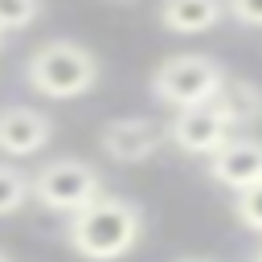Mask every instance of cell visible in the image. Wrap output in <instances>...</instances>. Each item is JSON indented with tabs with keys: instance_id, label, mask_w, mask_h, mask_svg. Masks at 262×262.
Here are the masks:
<instances>
[{
	"instance_id": "6da1fadb",
	"label": "cell",
	"mask_w": 262,
	"mask_h": 262,
	"mask_svg": "<svg viewBox=\"0 0 262 262\" xmlns=\"http://www.w3.org/2000/svg\"><path fill=\"white\" fill-rule=\"evenodd\" d=\"M143 237V209L127 196L102 192L82 213L66 217V246L82 262H119Z\"/></svg>"
},
{
	"instance_id": "7a4b0ae2",
	"label": "cell",
	"mask_w": 262,
	"mask_h": 262,
	"mask_svg": "<svg viewBox=\"0 0 262 262\" xmlns=\"http://www.w3.org/2000/svg\"><path fill=\"white\" fill-rule=\"evenodd\" d=\"M98 57L94 49H86L82 41H70V37H53V41H41L29 57H25V86L41 98H57V102H70V98H82L98 86Z\"/></svg>"
},
{
	"instance_id": "3957f363",
	"label": "cell",
	"mask_w": 262,
	"mask_h": 262,
	"mask_svg": "<svg viewBox=\"0 0 262 262\" xmlns=\"http://www.w3.org/2000/svg\"><path fill=\"white\" fill-rule=\"evenodd\" d=\"M225 66L209 53H172L151 70V98L172 106V111H192L209 106L213 94L225 86Z\"/></svg>"
},
{
	"instance_id": "277c9868",
	"label": "cell",
	"mask_w": 262,
	"mask_h": 262,
	"mask_svg": "<svg viewBox=\"0 0 262 262\" xmlns=\"http://www.w3.org/2000/svg\"><path fill=\"white\" fill-rule=\"evenodd\" d=\"M102 192H106L102 172H98L94 164H86V160H74V156L53 160V164H41L37 176H33V201H37L41 209L66 213V217L82 213V209L94 205Z\"/></svg>"
},
{
	"instance_id": "5b68a950",
	"label": "cell",
	"mask_w": 262,
	"mask_h": 262,
	"mask_svg": "<svg viewBox=\"0 0 262 262\" xmlns=\"http://www.w3.org/2000/svg\"><path fill=\"white\" fill-rule=\"evenodd\" d=\"M168 143V127L147 119V115H123V119H111L98 135V147L106 160L115 164H143L151 160L160 147Z\"/></svg>"
},
{
	"instance_id": "8992f818",
	"label": "cell",
	"mask_w": 262,
	"mask_h": 262,
	"mask_svg": "<svg viewBox=\"0 0 262 262\" xmlns=\"http://www.w3.org/2000/svg\"><path fill=\"white\" fill-rule=\"evenodd\" d=\"M168 139L188 151V156H217L229 139H233V127L213 111V106H192V111H176L172 123H168Z\"/></svg>"
},
{
	"instance_id": "52a82bcc",
	"label": "cell",
	"mask_w": 262,
	"mask_h": 262,
	"mask_svg": "<svg viewBox=\"0 0 262 262\" xmlns=\"http://www.w3.org/2000/svg\"><path fill=\"white\" fill-rule=\"evenodd\" d=\"M53 139V123L45 111L12 102L0 106V156L8 160H29L37 151H45V143Z\"/></svg>"
},
{
	"instance_id": "ba28073f",
	"label": "cell",
	"mask_w": 262,
	"mask_h": 262,
	"mask_svg": "<svg viewBox=\"0 0 262 262\" xmlns=\"http://www.w3.org/2000/svg\"><path fill=\"white\" fill-rule=\"evenodd\" d=\"M209 176L233 192L262 184V139L258 135H233L217 156H209Z\"/></svg>"
},
{
	"instance_id": "9c48e42d",
	"label": "cell",
	"mask_w": 262,
	"mask_h": 262,
	"mask_svg": "<svg viewBox=\"0 0 262 262\" xmlns=\"http://www.w3.org/2000/svg\"><path fill=\"white\" fill-rule=\"evenodd\" d=\"M233 131L237 127H258L262 123V86L258 82H246V78H225V86L213 94V102H209Z\"/></svg>"
},
{
	"instance_id": "30bf717a",
	"label": "cell",
	"mask_w": 262,
	"mask_h": 262,
	"mask_svg": "<svg viewBox=\"0 0 262 262\" xmlns=\"http://www.w3.org/2000/svg\"><path fill=\"white\" fill-rule=\"evenodd\" d=\"M225 16V0H160V25L180 37L209 33Z\"/></svg>"
},
{
	"instance_id": "8fae6325",
	"label": "cell",
	"mask_w": 262,
	"mask_h": 262,
	"mask_svg": "<svg viewBox=\"0 0 262 262\" xmlns=\"http://www.w3.org/2000/svg\"><path fill=\"white\" fill-rule=\"evenodd\" d=\"M29 196H33V180L16 164H0V217L16 213Z\"/></svg>"
},
{
	"instance_id": "7c38bea8",
	"label": "cell",
	"mask_w": 262,
	"mask_h": 262,
	"mask_svg": "<svg viewBox=\"0 0 262 262\" xmlns=\"http://www.w3.org/2000/svg\"><path fill=\"white\" fill-rule=\"evenodd\" d=\"M41 16V0H0V33H20Z\"/></svg>"
},
{
	"instance_id": "4fadbf2b",
	"label": "cell",
	"mask_w": 262,
	"mask_h": 262,
	"mask_svg": "<svg viewBox=\"0 0 262 262\" xmlns=\"http://www.w3.org/2000/svg\"><path fill=\"white\" fill-rule=\"evenodd\" d=\"M233 217L250 229V233H262V184L246 188L233 196Z\"/></svg>"
},
{
	"instance_id": "5bb4252c",
	"label": "cell",
	"mask_w": 262,
	"mask_h": 262,
	"mask_svg": "<svg viewBox=\"0 0 262 262\" xmlns=\"http://www.w3.org/2000/svg\"><path fill=\"white\" fill-rule=\"evenodd\" d=\"M225 12L246 29H262V0H225Z\"/></svg>"
},
{
	"instance_id": "9a60e30c",
	"label": "cell",
	"mask_w": 262,
	"mask_h": 262,
	"mask_svg": "<svg viewBox=\"0 0 262 262\" xmlns=\"http://www.w3.org/2000/svg\"><path fill=\"white\" fill-rule=\"evenodd\" d=\"M176 262H217V258H205V254H184V258H176Z\"/></svg>"
},
{
	"instance_id": "2e32d148",
	"label": "cell",
	"mask_w": 262,
	"mask_h": 262,
	"mask_svg": "<svg viewBox=\"0 0 262 262\" xmlns=\"http://www.w3.org/2000/svg\"><path fill=\"white\" fill-rule=\"evenodd\" d=\"M0 262H12V254H8V250H0Z\"/></svg>"
},
{
	"instance_id": "e0dca14e",
	"label": "cell",
	"mask_w": 262,
	"mask_h": 262,
	"mask_svg": "<svg viewBox=\"0 0 262 262\" xmlns=\"http://www.w3.org/2000/svg\"><path fill=\"white\" fill-rule=\"evenodd\" d=\"M111 4H139V0H111Z\"/></svg>"
},
{
	"instance_id": "ac0fdd59",
	"label": "cell",
	"mask_w": 262,
	"mask_h": 262,
	"mask_svg": "<svg viewBox=\"0 0 262 262\" xmlns=\"http://www.w3.org/2000/svg\"><path fill=\"white\" fill-rule=\"evenodd\" d=\"M254 262H262V246H258V250H254Z\"/></svg>"
},
{
	"instance_id": "d6986e66",
	"label": "cell",
	"mask_w": 262,
	"mask_h": 262,
	"mask_svg": "<svg viewBox=\"0 0 262 262\" xmlns=\"http://www.w3.org/2000/svg\"><path fill=\"white\" fill-rule=\"evenodd\" d=\"M0 45H4V33H0Z\"/></svg>"
}]
</instances>
